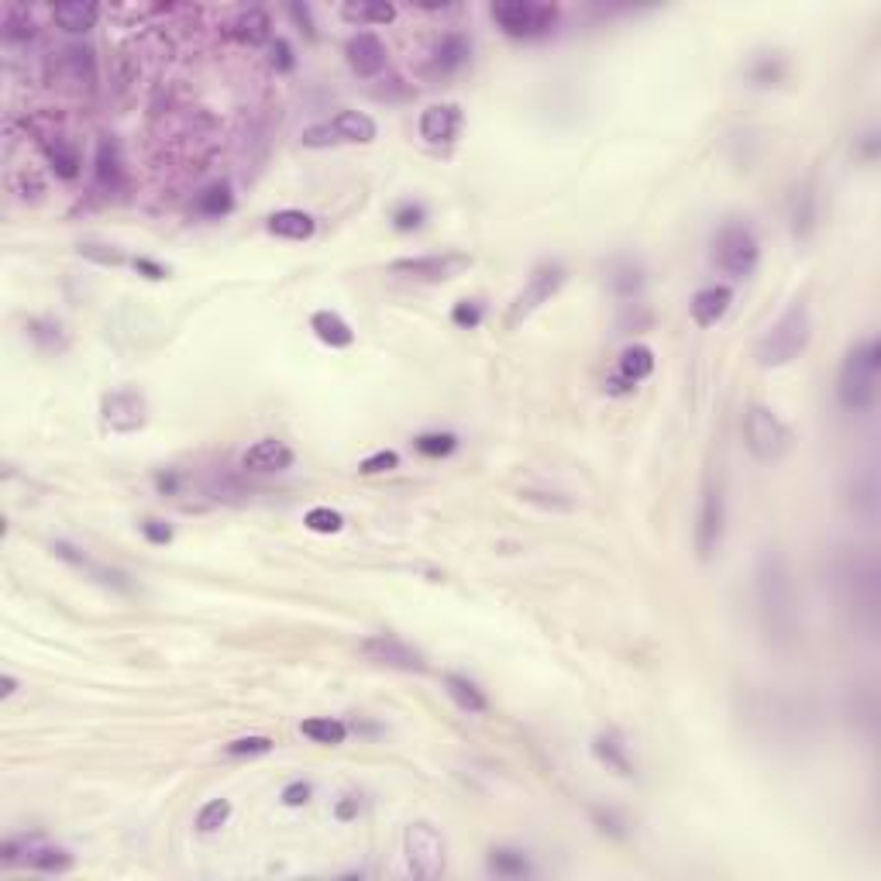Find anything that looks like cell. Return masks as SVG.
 <instances>
[{
    "instance_id": "cell-9",
    "label": "cell",
    "mask_w": 881,
    "mask_h": 881,
    "mask_svg": "<svg viewBox=\"0 0 881 881\" xmlns=\"http://www.w3.org/2000/svg\"><path fill=\"white\" fill-rule=\"evenodd\" d=\"M723 530H727L723 486L716 479H706L703 500H699V517H696V555H699V561H713L716 555H720Z\"/></svg>"
},
{
    "instance_id": "cell-19",
    "label": "cell",
    "mask_w": 881,
    "mask_h": 881,
    "mask_svg": "<svg viewBox=\"0 0 881 881\" xmlns=\"http://www.w3.org/2000/svg\"><path fill=\"white\" fill-rule=\"evenodd\" d=\"M469 56H472L469 38H465L462 31H448V35H444L441 42L434 45L431 69H427V73H431L434 80H448V76H455L458 69L469 62Z\"/></svg>"
},
{
    "instance_id": "cell-38",
    "label": "cell",
    "mask_w": 881,
    "mask_h": 881,
    "mask_svg": "<svg viewBox=\"0 0 881 881\" xmlns=\"http://www.w3.org/2000/svg\"><path fill=\"white\" fill-rule=\"evenodd\" d=\"M520 500L530 503V506H541V510H555V513H572L575 506H579V500L568 493H555V489H524L520 493Z\"/></svg>"
},
{
    "instance_id": "cell-12",
    "label": "cell",
    "mask_w": 881,
    "mask_h": 881,
    "mask_svg": "<svg viewBox=\"0 0 881 881\" xmlns=\"http://www.w3.org/2000/svg\"><path fill=\"white\" fill-rule=\"evenodd\" d=\"M100 420L114 434H138L148 424V403L135 389H114L100 396Z\"/></svg>"
},
{
    "instance_id": "cell-45",
    "label": "cell",
    "mask_w": 881,
    "mask_h": 881,
    "mask_svg": "<svg viewBox=\"0 0 881 881\" xmlns=\"http://www.w3.org/2000/svg\"><path fill=\"white\" fill-rule=\"evenodd\" d=\"M80 255H83V259H90V262H97V265H121L124 262V255L118 252V248L100 245V241H83Z\"/></svg>"
},
{
    "instance_id": "cell-42",
    "label": "cell",
    "mask_w": 881,
    "mask_h": 881,
    "mask_svg": "<svg viewBox=\"0 0 881 881\" xmlns=\"http://www.w3.org/2000/svg\"><path fill=\"white\" fill-rule=\"evenodd\" d=\"M389 221H393L396 231H417V228H424L427 210L420 204H413V200H407V204H400L393 214H389Z\"/></svg>"
},
{
    "instance_id": "cell-51",
    "label": "cell",
    "mask_w": 881,
    "mask_h": 881,
    "mask_svg": "<svg viewBox=\"0 0 881 881\" xmlns=\"http://www.w3.org/2000/svg\"><path fill=\"white\" fill-rule=\"evenodd\" d=\"M135 269L142 272L145 279H152V283H159V279L169 276L166 265H159V262H152V259H135Z\"/></svg>"
},
{
    "instance_id": "cell-8",
    "label": "cell",
    "mask_w": 881,
    "mask_h": 881,
    "mask_svg": "<svg viewBox=\"0 0 881 881\" xmlns=\"http://www.w3.org/2000/svg\"><path fill=\"white\" fill-rule=\"evenodd\" d=\"M379 128L362 111H338L331 121L310 124L300 135L303 148H331V145H369L376 142Z\"/></svg>"
},
{
    "instance_id": "cell-26",
    "label": "cell",
    "mask_w": 881,
    "mask_h": 881,
    "mask_svg": "<svg viewBox=\"0 0 881 881\" xmlns=\"http://www.w3.org/2000/svg\"><path fill=\"white\" fill-rule=\"evenodd\" d=\"M444 692H448L451 703L462 709V713H469V716H479V713H486V709H489L486 692H482L479 685H475L472 678H465V675H444Z\"/></svg>"
},
{
    "instance_id": "cell-13",
    "label": "cell",
    "mask_w": 881,
    "mask_h": 881,
    "mask_svg": "<svg viewBox=\"0 0 881 881\" xmlns=\"http://www.w3.org/2000/svg\"><path fill=\"white\" fill-rule=\"evenodd\" d=\"M358 651L365 654L369 661H376L382 668H396V672H407V675H424L427 672V658L410 647L407 641L393 634H372L365 641H358Z\"/></svg>"
},
{
    "instance_id": "cell-47",
    "label": "cell",
    "mask_w": 881,
    "mask_h": 881,
    "mask_svg": "<svg viewBox=\"0 0 881 881\" xmlns=\"http://www.w3.org/2000/svg\"><path fill=\"white\" fill-rule=\"evenodd\" d=\"M592 820H596V826L603 833H610V837H623V833H627V830H623V826H627V823H623V816L613 813V809H599L596 806V809H592Z\"/></svg>"
},
{
    "instance_id": "cell-31",
    "label": "cell",
    "mask_w": 881,
    "mask_h": 881,
    "mask_svg": "<svg viewBox=\"0 0 881 881\" xmlns=\"http://www.w3.org/2000/svg\"><path fill=\"white\" fill-rule=\"evenodd\" d=\"M610 290L620 300H637L644 290V272L634 259H617L610 265Z\"/></svg>"
},
{
    "instance_id": "cell-40",
    "label": "cell",
    "mask_w": 881,
    "mask_h": 881,
    "mask_svg": "<svg viewBox=\"0 0 881 881\" xmlns=\"http://www.w3.org/2000/svg\"><path fill=\"white\" fill-rule=\"evenodd\" d=\"M228 820H231V802L228 799H210L207 806L197 813V830L204 833V837H210V833H217Z\"/></svg>"
},
{
    "instance_id": "cell-48",
    "label": "cell",
    "mask_w": 881,
    "mask_h": 881,
    "mask_svg": "<svg viewBox=\"0 0 881 881\" xmlns=\"http://www.w3.org/2000/svg\"><path fill=\"white\" fill-rule=\"evenodd\" d=\"M142 534L148 544H169L173 541V527L166 520H142Z\"/></svg>"
},
{
    "instance_id": "cell-25",
    "label": "cell",
    "mask_w": 881,
    "mask_h": 881,
    "mask_svg": "<svg viewBox=\"0 0 881 881\" xmlns=\"http://www.w3.org/2000/svg\"><path fill=\"white\" fill-rule=\"evenodd\" d=\"M486 868H489V875L506 878V881L534 875V864H530V857L524 851H517V847H493L489 857H486Z\"/></svg>"
},
{
    "instance_id": "cell-30",
    "label": "cell",
    "mask_w": 881,
    "mask_h": 881,
    "mask_svg": "<svg viewBox=\"0 0 881 881\" xmlns=\"http://www.w3.org/2000/svg\"><path fill=\"white\" fill-rule=\"evenodd\" d=\"M25 331H28V338L35 341L38 352H45V355H62L69 348V338L56 317H31V321L25 324Z\"/></svg>"
},
{
    "instance_id": "cell-44",
    "label": "cell",
    "mask_w": 881,
    "mask_h": 881,
    "mask_svg": "<svg viewBox=\"0 0 881 881\" xmlns=\"http://www.w3.org/2000/svg\"><path fill=\"white\" fill-rule=\"evenodd\" d=\"M293 66H296L293 45L286 42V38H272L269 42V69H276V73H293Z\"/></svg>"
},
{
    "instance_id": "cell-24",
    "label": "cell",
    "mask_w": 881,
    "mask_h": 881,
    "mask_svg": "<svg viewBox=\"0 0 881 881\" xmlns=\"http://www.w3.org/2000/svg\"><path fill=\"white\" fill-rule=\"evenodd\" d=\"M235 210V190H231L228 179H217V183L204 186L193 200V214L207 217V221H217V217H228Z\"/></svg>"
},
{
    "instance_id": "cell-37",
    "label": "cell",
    "mask_w": 881,
    "mask_h": 881,
    "mask_svg": "<svg viewBox=\"0 0 881 881\" xmlns=\"http://www.w3.org/2000/svg\"><path fill=\"white\" fill-rule=\"evenodd\" d=\"M413 448H417L424 458H448L451 451L458 448V438L448 431H427V434H417V438H413Z\"/></svg>"
},
{
    "instance_id": "cell-27",
    "label": "cell",
    "mask_w": 881,
    "mask_h": 881,
    "mask_svg": "<svg viewBox=\"0 0 881 881\" xmlns=\"http://www.w3.org/2000/svg\"><path fill=\"white\" fill-rule=\"evenodd\" d=\"M592 754H596V761H603L606 768L617 771L620 778H634V761L627 758V744H623L620 734H613V730L599 734L592 740Z\"/></svg>"
},
{
    "instance_id": "cell-39",
    "label": "cell",
    "mask_w": 881,
    "mask_h": 881,
    "mask_svg": "<svg viewBox=\"0 0 881 881\" xmlns=\"http://www.w3.org/2000/svg\"><path fill=\"white\" fill-rule=\"evenodd\" d=\"M303 527L314 530V534H341L345 530V517L331 506H314V510L303 513Z\"/></svg>"
},
{
    "instance_id": "cell-22",
    "label": "cell",
    "mask_w": 881,
    "mask_h": 881,
    "mask_svg": "<svg viewBox=\"0 0 881 881\" xmlns=\"http://www.w3.org/2000/svg\"><path fill=\"white\" fill-rule=\"evenodd\" d=\"M97 18H100V4H93V0H66V4L52 7V21H56L62 31H69V35L90 31L97 25Z\"/></svg>"
},
{
    "instance_id": "cell-20",
    "label": "cell",
    "mask_w": 881,
    "mask_h": 881,
    "mask_svg": "<svg viewBox=\"0 0 881 881\" xmlns=\"http://www.w3.org/2000/svg\"><path fill=\"white\" fill-rule=\"evenodd\" d=\"M730 303H734V290H730V286H706V290H699L689 303L692 321L699 327H716L727 317Z\"/></svg>"
},
{
    "instance_id": "cell-33",
    "label": "cell",
    "mask_w": 881,
    "mask_h": 881,
    "mask_svg": "<svg viewBox=\"0 0 881 881\" xmlns=\"http://www.w3.org/2000/svg\"><path fill=\"white\" fill-rule=\"evenodd\" d=\"M341 18H345L348 25H358V28H376V25H389V21L396 18V7L376 4V0H358V4L341 7Z\"/></svg>"
},
{
    "instance_id": "cell-49",
    "label": "cell",
    "mask_w": 881,
    "mask_h": 881,
    "mask_svg": "<svg viewBox=\"0 0 881 881\" xmlns=\"http://www.w3.org/2000/svg\"><path fill=\"white\" fill-rule=\"evenodd\" d=\"M310 795H314V789H310L307 782H290L283 789V806L300 809V806H307V802H310Z\"/></svg>"
},
{
    "instance_id": "cell-15",
    "label": "cell",
    "mask_w": 881,
    "mask_h": 881,
    "mask_svg": "<svg viewBox=\"0 0 881 881\" xmlns=\"http://www.w3.org/2000/svg\"><path fill=\"white\" fill-rule=\"evenodd\" d=\"M52 555H56L59 561H66V565H73L76 572H83L87 575V579H93V582H100V586H107V589H118V592H131V582H128V575L124 572H118V568H111V565H100V561H93L87 551L83 548H76V544H69V541H56L52 544Z\"/></svg>"
},
{
    "instance_id": "cell-23",
    "label": "cell",
    "mask_w": 881,
    "mask_h": 881,
    "mask_svg": "<svg viewBox=\"0 0 881 881\" xmlns=\"http://www.w3.org/2000/svg\"><path fill=\"white\" fill-rule=\"evenodd\" d=\"M265 228H269V235H276V238L307 241V238H314L317 221L307 214V210H276V214L265 221Z\"/></svg>"
},
{
    "instance_id": "cell-16",
    "label": "cell",
    "mask_w": 881,
    "mask_h": 881,
    "mask_svg": "<svg viewBox=\"0 0 881 881\" xmlns=\"http://www.w3.org/2000/svg\"><path fill=\"white\" fill-rule=\"evenodd\" d=\"M345 59L358 80H376L382 69H386V45H382L376 31H358V35L348 38Z\"/></svg>"
},
{
    "instance_id": "cell-28",
    "label": "cell",
    "mask_w": 881,
    "mask_h": 881,
    "mask_svg": "<svg viewBox=\"0 0 881 881\" xmlns=\"http://www.w3.org/2000/svg\"><path fill=\"white\" fill-rule=\"evenodd\" d=\"M310 331H314L327 348H348L355 341L352 324L341 314H334V310H317V314L310 317Z\"/></svg>"
},
{
    "instance_id": "cell-52",
    "label": "cell",
    "mask_w": 881,
    "mask_h": 881,
    "mask_svg": "<svg viewBox=\"0 0 881 881\" xmlns=\"http://www.w3.org/2000/svg\"><path fill=\"white\" fill-rule=\"evenodd\" d=\"M334 816H338L341 823L355 820V816H358V795H345V799L334 806Z\"/></svg>"
},
{
    "instance_id": "cell-17",
    "label": "cell",
    "mask_w": 881,
    "mask_h": 881,
    "mask_svg": "<svg viewBox=\"0 0 881 881\" xmlns=\"http://www.w3.org/2000/svg\"><path fill=\"white\" fill-rule=\"evenodd\" d=\"M462 107L458 104H431L424 114H420L417 128H420V138L431 145H448L458 138V131H462Z\"/></svg>"
},
{
    "instance_id": "cell-41",
    "label": "cell",
    "mask_w": 881,
    "mask_h": 881,
    "mask_svg": "<svg viewBox=\"0 0 881 881\" xmlns=\"http://www.w3.org/2000/svg\"><path fill=\"white\" fill-rule=\"evenodd\" d=\"M269 751H272V740L259 737V734L238 737V740H231V744H224V754H228V758H259V754H269Z\"/></svg>"
},
{
    "instance_id": "cell-46",
    "label": "cell",
    "mask_w": 881,
    "mask_h": 881,
    "mask_svg": "<svg viewBox=\"0 0 881 881\" xmlns=\"http://www.w3.org/2000/svg\"><path fill=\"white\" fill-rule=\"evenodd\" d=\"M400 469V455L396 451H376V455H369L362 465H358V472L362 475H382V472H393Z\"/></svg>"
},
{
    "instance_id": "cell-34",
    "label": "cell",
    "mask_w": 881,
    "mask_h": 881,
    "mask_svg": "<svg viewBox=\"0 0 881 881\" xmlns=\"http://www.w3.org/2000/svg\"><path fill=\"white\" fill-rule=\"evenodd\" d=\"M42 148H45V159H49V169L59 179L80 176V152H76L73 142H66V138H49Z\"/></svg>"
},
{
    "instance_id": "cell-35",
    "label": "cell",
    "mask_w": 881,
    "mask_h": 881,
    "mask_svg": "<svg viewBox=\"0 0 881 881\" xmlns=\"http://www.w3.org/2000/svg\"><path fill=\"white\" fill-rule=\"evenodd\" d=\"M300 734L307 740H314V744L338 747L348 740V723L334 720V716H310V720L300 723Z\"/></svg>"
},
{
    "instance_id": "cell-50",
    "label": "cell",
    "mask_w": 881,
    "mask_h": 881,
    "mask_svg": "<svg viewBox=\"0 0 881 881\" xmlns=\"http://www.w3.org/2000/svg\"><path fill=\"white\" fill-rule=\"evenodd\" d=\"M286 14L296 21V28L303 31L307 38H317V28H314V18H310V7L307 4H286Z\"/></svg>"
},
{
    "instance_id": "cell-32",
    "label": "cell",
    "mask_w": 881,
    "mask_h": 881,
    "mask_svg": "<svg viewBox=\"0 0 881 881\" xmlns=\"http://www.w3.org/2000/svg\"><path fill=\"white\" fill-rule=\"evenodd\" d=\"M816 217H820L816 193H813V183H806L802 190H795V200H792V235L806 241L816 231Z\"/></svg>"
},
{
    "instance_id": "cell-14",
    "label": "cell",
    "mask_w": 881,
    "mask_h": 881,
    "mask_svg": "<svg viewBox=\"0 0 881 881\" xmlns=\"http://www.w3.org/2000/svg\"><path fill=\"white\" fill-rule=\"evenodd\" d=\"M654 372V352L647 345H627L617 358V369L606 379V393L610 396H627L637 389V382H644Z\"/></svg>"
},
{
    "instance_id": "cell-6",
    "label": "cell",
    "mask_w": 881,
    "mask_h": 881,
    "mask_svg": "<svg viewBox=\"0 0 881 881\" xmlns=\"http://www.w3.org/2000/svg\"><path fill=\"white\" fill-rule=\"evenodd\" d=\"M565 279H568L565 265H558V262H541V265H537V269L527 276L524 290L513 296L510 310H506V321H503L506 331L520 327V324L527 321V317H534L537 310L544 307V303L555 300V296L561 293V286H565Z\"/></svg>"
},
{
    "instance_id": "cell-5",
    "label": "cell",
    "mask_w": 881,
    "mask_h": 881,
    "mask_svg": "<svg viewBox=\"0 0 881 881\" xmlns=\"http://www.w3.org/2000/svg\"><path fill=\"white\" fill-rule=\"evenodd\" d=\"M744 441L758 462H782L792 451V431L785 427V420L778 417L771 407L751 403L744 410Z\"/></svg>"
},
{
    "instance_id": "cell-10",
    "label": "cell",
    "mask_w": 881,
    "mask_h": 881,
    "mask_svg": "<svg viewBox=\"0 0 881 881\" xmlns=\"http://www.w3.org/2000/svg\"><path fill=\"white\" fill-rule=\"evenodd\" d=\"M403 851H407V868L413 878H441L444 875V837L431 823H413L403 837Z\"/></svg>"
},
{
    "instance_id": "cell-43",
    "label": "cell",
    "mask_w": 881,
    "mask_h": 881,
    "mask_svg": "<svg viewBox=\"0 0 881 881\" xmlns=\"http://www.w3.org/2000/svg\"><path fill=\"white\" fill-rule=\"evenodd\" d=\"M451 324L462 327V331H475L482 324V303L479 300H458L451 307Z\"/></svg>"
},
{
    "instance_id": "cell-29",
    "label": "cell",
    "mask_w": 881,
    "mask_h": 881,
    "mask_svg": "<svg viewBox=\"0 0 881 881\" xmlns=\"http://www.w3.org/2000/svg\"><path fill=\"white\" fill-rule=\"evenodd\" d=\"M25 864H28L31 871H42V875H66V871H73L76 861H73V854H69V851L45 844V840L38 837L35 844H31Z\"/></svg>"
},
{
    "instance_id": "cell-1",
    "label": "cell",
    "mask_w": 881,
    "mask_h": 881,
    "mask_svg": "<svg viewBox=\"0 0 881 881\" xmlns=\"http://www.w3.org/2000/svg\"><path fill=\"white\" fill-rule=\"evenodd\" d=\"M754 603L761 634L771 647H792L802 634L799 596H795L789 558L778 548H764L754 565Z\"/></svg>"
},
{
    "instance_id": "cell-4",
    "label": "cell",
    "mask_w": 881,
    "mask_h": 881,
    "mask_svg": "<svg viewBox=\"0 0 881 881\" xmlns=\"http://www.w3.org/2000/svg\"><path fill=\"white\" fill-rule=\"evenodd\" d=\"M493 21L506 38L537 42L558 28V7L544 0H503V4H493Z\"/></svg>"
},
{
    "instance_id": "cell-7",
    "label": "cell",
    "mask_w": 881,
    "mask_h": 881,
    "mask_svg": "<svg viewBox=\"0 0 881 881\" xmlns=\"http://www.w3.org/2000/svg\"><path fill=\"white\" fill-rule=\"evenodd\" d=\"M713 262L727 272L730 279L754 276L761 262V245L747 224H723L713 238Z\"/></svg>"
},
{
    "instance_id": "cell-36",
    "label": "cell",
    "mask_w": 881,
    "mask_h": 881,
    "mask_svg": "<svg viewBox=\"0 0 881 881\" xmlns=\"http://www.w3.org/2000/svg\"><path fill=\"white\" fill-rule=\"evenodd\" d=\"M121 148L114 138H100L97 142V159H93V173H97L100 186H118L121 179Z\"/></svg>"
},
{
    "instance_id": "cell-53",
    "label": "cell",
    "mask_w": 881,
    "mask_h": 881,
    "mask_svg": "<svg viewBox=\"0 0 881 881\" xmlns=\"http://www.w3.org/2000/svg\"><path fill=\"white\" fill-rule=\"evenodd\" d=\"M14 692H18V678H14V675H4V678H0V699H11Z\"/></svg>"
},
{
    "instance_id": "cell-18",
    "label": "cell",
    "mask_w": 881,
    "mask_h": 881,
    "mask_svg": "<svg viewBox=\"0 0 881 881\" xmlns=\"http://www.w3.org/2000/svg\"><path fill=\"white\" fill-rule=\"evenodd\" d=\"M293 448L286 441H276V438H265V441H255L252 448L241 455V469L248 472H286L293 465Z\"/></svg>"
},
{
    "instance_id": "cell-3",
    "label": "cell",
    "mask_w": 881,
    "mask_h": 881,
    "mask_svg": "<svg viewBox=\"0 0 881 881\" xmlns=\"http://www.w3.org/2000/svg\"><path fill=\"white\" fill-rule=\"evenodd\" d=\"M813 341V317H809L806 303H792L768 331L761 334L758 348H754V358H758L761 369H782V365H792L795 358L809 348Z\"/></svg>"
},
{
    "instance_id": "cell-2",
    "label": "cell",
    "mask_w": 881,
    "mask_h": 881,
    "mask_svg": "<svg viewBox=\"0 0 881 881\" xmlns=\"http://www.w3.org/2000/svg\"><path fill=\"white\" fill-rule=\"evenodd\" d=\"M878 372H881V345L878 338H864L847 352L837 372V403L847 413H868L878 403Z\"/></svg>"
},
{
    "instance_id": "cell-11",
    "label": "cell",
    "mask_w": 881,
    "mask_h": 881,
    "mask_svg": "<svg viewBox=\"0 0 881 881\" xmlns=\"http://www.w3.org/2000/svg\"><path fill=\"white\" fill-rule=\"evenodd\" d=\"M472 265L469 255L462 252H441V255H413V259H396L389 262V272L400 279H413V283H448L458 272H465Z\"/></svg>"
},
{
    "instance_id": "cell-21",
    "label": "cell",
    "mask_w": 881,
    "mask_h": 881,
    "mask_svg": "<svg viewBox=\"0 0 881 881\" xmlns=\"http://www.w3.org/2000/svg\"><path fill=\"white\" fill-rule=\"evenodd\" d=\"M228 35L235 38L238 45L259 49V45L272 42V18L262 11V7H248V11H241L238 18L228 25Z\"/></svg>"
}]
</instances>
